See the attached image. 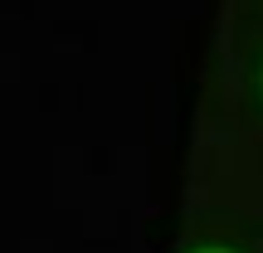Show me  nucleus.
<instances>
[{
  "label": "nucleus",
  "instance_id": "nucleus-1",
  "mask_svg": "<svg viewBox=\"0 0 263 253\" xmlns=\"http://www.w3.org/2000/svg\"><path fill=\"white\" fill-rule=\"evenodd\" d=\"M205 253H224V248H205Z\"/></svg>",
  "mask_w": 263,
  "mask_h": 253
}]
</instances>
